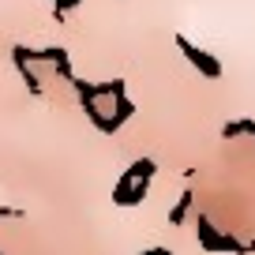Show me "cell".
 <instances>
[{"instance_id":"obj_1","label":"cell","mask_w":255,"mask_h":255,"mask_svg":"<svg viewBox=\"0 0 255 255\" xmlns=\"http://www.w3.org/2000/svg\"><path fill=\"white\" fill-rule=\"evenodd\" d=\"M195 237H199V248H207V252H225V255H248V244L237 237H229V233H222L214 222H210L207 214H195Z\"/></svg>"},{"instance_id":"obj_9","label":"cell","mask_w":255,"mask_h":255,"mask_svg":"<svg viewBox=\"0 0 255 255\" xmlns=\"http://www.w3.org/2000/svg\"><path fill=\"white\" fill-rule=\"evenodd\" d=\"M139 255H173L169 248H146V252H139Z\"/></svg>"},{"instance_id":"obj_8","label":"cell","mask_w":255,"mask_h":255,"mask_svg":"<svg viewBox=\"0 0 255 255\" xmlns=\"http://www.w3.org/2000/svg\"><path fill=\"white\" fill-rule=\"evenodd\" d=\"M75 4H79V0H56V19H60L68 8H75Z\"/></svg>"},{"instance_id":"obj_7","label":"cell","mask_w":255,"mask_h":255,"mask_svg":"<svg viewBox=\"0 0 255 255\" xmlns=\"http://www.w3.org/2000/svg\"><path fill=\"white\" fill-rule=\"evenodd\" d=\"M240 131L255 139V117H240Z\"/></svg>"},{"instance_id":"obj_6","label":"cell","mask_w":255,"mask_h":255,"mask_svg":"<svg viewBox=\"0 0 255 255\" xmlns=\"http://www.w3.org/2000/svg\"><path fill=\"white\" fill-rule=\"evenodd\" d=\"M237 135H244V131H240V120H225L222 124V139H237Z\"/></svg>"},{"instance_id":"obj_3","label":"cell","mask_w":255,"mask_h":255,"mask_svg":"<svg viewBox=\"0 0 255 255\" xmlns=\"http://www.w3.org/2000/svg\"><path fill=\"white\" fill-rule=\"evenodd\" d=\"M146 173H158V161H154V158H139L135 165H128L124 173L117 176V188H113V203H117V207H124V203H128V191L135 188V180H139V176H146Z\"/></svg>"},{"instance_id":"obj_5","label":"cell","mask_w":255,"mask_h":255,"mask_svg":"<svg viewBox=\"0 0 255 255\" xmlns=\"http://www.w3.org/2000/svg\"><path fill=\"white\" fill-rule=\"evenodd\" d=\"M113 102H117V109H113V124L117 128H124L128 120H131V113H135V105H131V98H113Z\"/></svg>"},{"instance_id":"obj_4","label":"cell","mask_w":255,"mask_h":255,"mask_svg":"<svg viewBox=\"0 0 255 255\" xmlns=\"http://www.w3.org/2000/svg\"><path fill=\"white\" fill-rule=\"evenodd\" d=\"M191 203H195V191L184 188V191H180V199H176L173 207H169V214H165L169 225H176V229H180V225L188 222V214H191Z\"/></svg>"},{"instance_id":"obj_2","label":"cell","mask_w":255,"mask_h":255,"mask_svg":"<svg viewBox=\"0 0 255 255\" xmlns=\"http://www.w3.org/2000/svg\"><path fill=\"white\" fill-rule=\"evenodd\" d=\"M176 49H180L184 56H188V64L195 68L199 75H207V79H222V60H218L210 49H203V45H195V41L188 38V34H176Z\"/></svg>"},{"instance_id":"obj_10","label":"cell","mask_w":255,"mask_h":255,"mask_svg":"<svg viewBox=\"0 0 255 255\" xmlns=\"http://www.w3.org/2000/svg\"><path fill=\"white\" fill-rule=\"evenodd\" d=\"M248 255H255V237H252V240H248Z\"/></svg>"}]
</instances>
